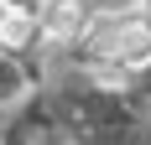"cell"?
I'll list each match as a JSON object with an SVG mask.
<instances>
[{
  "mask_svg": "<svg viewBox=\"0 0 151 145\" xmlns=\"http://www.w3.org/2000/svg\"><path fill=\"white\" fill-rule=\"evenodd\" d=\"M83 42L104 62H115L125 72H141V68H151V16L146 11H109L89 26Z\"/></svg>",
  "mask_w": 151,
  "mask_h": 145,
  "instance_id": "6da1fadb",
  "label": "cell"
},
{
  "mask_svg": "<svg viewBox=\"0 0 151 145\" xmlns=\"http://www.w3.org/2000/svg\"><path fill=\"white\" fill-rule=\"evenodd\" d=\"M37 26H42V42L52 47H68V42H83L94 26V16L83 0H37Z\"/></svg>",
  "mask_w": 151,
  "mask_h": 145,
  "instance_id": "7a4b0ae2",
  "label": "cell"
},
{
  "mask_svg": "<svg viewBox=\"0 0 151 145\" xmlns=\"http://www.w3.org/2000/svg\"><path fill=\"white\" fill-rule=\"evenodd\" d=\"M42 42V26H37V5H21V0H0V52H21V47Z\"/></svg>",
  "mask_w": 151,
  "mask_h": 145,
  "instance_id": "3957f363",
  "label": "cell"
},
{
  "mask_svg": "<svg viewBox=\"0 0 151 145\" xmlns=\"http://www.w3.org/2000/svg\"><path fill=\"white\" fill-rule=\"evenodd\" d=\"M26 88H31V78H26V68L16 62V52H0V109L21 104Z\"/></svg>",
  "mask_w": 151,
  "mask_h": 145,
  "instance_id": "277c9868",
  "label": "cell"
}]
</instances>
